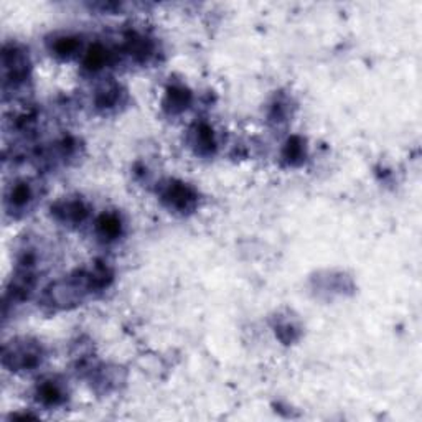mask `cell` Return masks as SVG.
<instances>
[{
    "instance_id": "6da1fadb",
    "label": "cell",
    "mask_w": 422,
    "mask_h": 422,
    "mask_svg": "<svg viewBox=\"0 0 422 422\" xmlns=\"http://www.w3.org/2000/svg\"><path fill=\"white\" fill-rule=\"evenodd\" d=\"M43 360V350L32 340H12L3 347V366L10 371H30Z\"/></svg>"
},
{
    "instance_id": "7a4b0ae2",
    "label": "cell",
    "mask_w": 422,
    "mask_h": 422,
    "mask_svg": "<svg viewBox=\"0 0 422 422\" xmlns=\"http://www.w3.org/2000/svg\"><path fill=\"white\" fill-rule=\"evenodd\" d=\"M2 68H3V83L6 88L8 84L19 86L28 77L30 62L28 55L20 46L7 45L2 53Z\"/></svg>"
},
{
    "instance_id": "3957f363",
    "label": "cell",
    "mask_w": 422,
    "mask_h": 422,
    "mask_svg": "<svg viewBox=\"0 0 422 422\" xmlns=\"http://www.w3.org/2000/svg\"><path fill=\"white\" fill-rule=\"evenodd\" d=\"M162 200L165 201L170 208L176 211H192L196 206L198 196L193 188L182 182H170L162 192Z\"/></svg>"
},
{
    "instance_id": "277c9868",
    "label": "cell",
    "mask_w": 422,
    "mask_h": 422,
    "mask_svg": "<svg viewBox=\"0 0 422 422\" xmlns=\"http://www.w3.org/2000/svg\"><path fill=\"white\" fill-rule=\"evenodd\" d=\"M33 200H35V192H33V187L28 182H17L15 185H12L6 196L7 208L12 213L28 210Z\"/></svg>"
},
{
    "instance_id": "5b68a950",
    "label": "cell",
    "mask_w": 422,
    "mask_h": 422,
    "mask_svg": "<svg viewBox=\"0 0 422 422\" xmlns=\"http://www.w3.org/2000/svg\"><path fill=\"white\" fill-rule=\"evenodd\" d=\"M53 211L62 221L73 223V225H77V223L84 221V218L88 217V208H86L81 200L62 201V203L55 206Z\"/></svg>"
},
{
    "instance_id": "8992f818",
    "label": "cell",
    "mask_w": 422,
    "mask_h": 422,
    "mask_svg": "<svg viewBox=\"0 0 422 422\" xmlns=\"http://www.w3.org/2000/svg\"><path fill=\"white\" fill-rule=\"evenodd\" d=\"M37 398L45 406H58L66 399V393H64V387L58 381L46 380L42 381V385H38Z\"/></svg>"
},
{
    "instance_id": "52a82bcc",
    "label": "cell",
    "mask_w": 422,
    "mask_h": 422,
    "mask_svg": "<svg viewBox=\"0 0 422 422\" xmlns=\"http://www.w3.org/2000/svg\"><path fill=\"white\" fill-rule=\"evenodd\" d=\"M96 231L102 239L114 241L122 235V221L116 213H104L98 218Z\"/></svg>"
},
{
    "instance_id": "ba28073f",
    "label": "cell",
    "mask_w": 422,
    "mask_h": 422,
    "mask_svg": "<svg viewBox=\"0 0 422 422\" xmlns=\"http://www.w3.org/2000/svg\"><path fill=\"white\" fill-rule=\"evenodd\" d=\"M193 145L196 147V152L203 155H210L214 152L217 142H214L213 129H211L208 124H198V126L193 129Z\"/></svg>"
},
{
    "instance_id": "9c48e42d",
    "label": "cell",
    "mask_w": 422,
    "mask_h": 422,
    "mask_svg": "<svg viewBox=\"0 0 422 422\" xmlns=\"http://www.w3.org/2000/svg\"><path fill=\"white\" fill-rule=\"evenodd\" d=\"M120 89L116 84H104L96 91L94 102L99 109H114L120 104Z\"/></svg>"
},
{
    "instance_id": "30bf717a",
    "label": "cell",
    "mask_w": 422,
    "mask_h": 422,
    "mask_svg": "<svg viewBox=\"0 0 422 422\" xmlns=\"http://www.w3.org/2000/svg\"><path fill=\"white\" fill-rule=\"evenodd\" d=\"M109 58H111L109 50H107L106 46H102L101 43H96V45H93L91 48L86 51L84 66L88 68V70L98 71L109 63Z\"/></svg>"
},
{
    "instance_id": "8fae6325",
    "label": "cell",
    "mask_w": 422,
    "mask_h": 422,
    "mask_svg": "<svg viewBox=\"0 0 422 422\" xmlns=\"http://www.w3.org/2000/svg\"><path fill=\"white\" fill-rule=\"evenodd\" d=\"M192 102V94L183 88H170L167 93L165 106L172 113H182Z\"/></svg>"
},
{
    "instance_id": "7c38bea8",
    "label": "cell",
    "mask_w": 422,
    "mask_h": 422,
    "mask_svg": "<svg viewBox=\"0 0 422 422\" xmlns=\"http://www.w3.org/2000/svg\"><path fill=\"white\" fill-rule=\"evenodd\" d=\"M80 48H81V43L75 37L55 38L53 45H51V51H53L57 57H62V58L73 57V55L77 53V50Z\"/></svg>"
},
{
    "instance_id": "4fadbf2b",
    "label": "cell",
    "mask_w": 422,
    "mask_h": 422,
    "mask_svg": "<svg viewBox=\"0 0 422 422\" xmlns=\"http://www.w3.org/2000/svg\"><path fill=\"white\" fill-rule=\"evenodd\" d=\"M305 157V147H304V140L300 137H292V139L287 140L286 149H284V158L291 163V165H295V163H300Z\"/></svg>"
}]
</instances>
